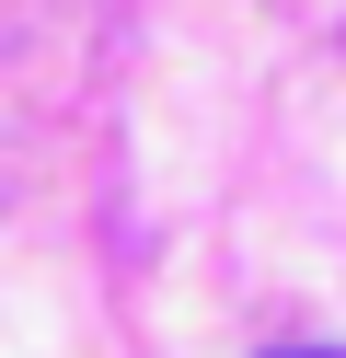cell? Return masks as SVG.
I'll return each instance as SVG.
<instances>
[{"instance_id":"obj_1","label":"cell","mask_w":346,"mask_h":358,"mask_svg":"<svg viewBox=\"0 0 346 358\" xmlns=\"http://www.w3.org/2000/svg\"><path fill=\"white\" fill-rule=\"evenodd\" d=\"M300 358H312V347H300Z\"/></svg>"}]
</instances>
